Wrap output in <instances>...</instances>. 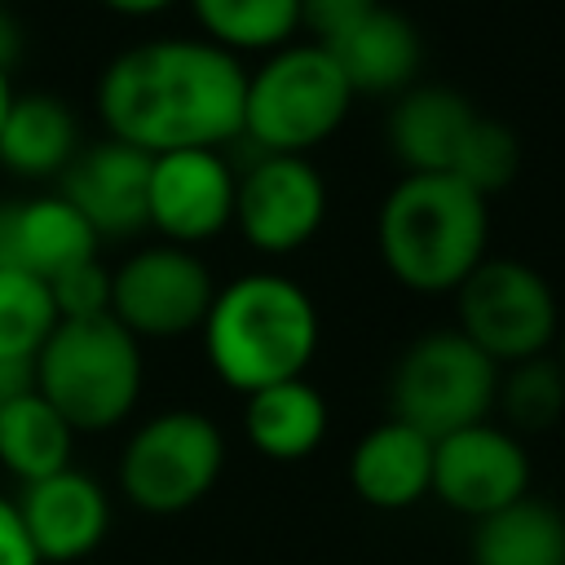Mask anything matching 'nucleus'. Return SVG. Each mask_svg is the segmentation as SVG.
<instances>
[{
  "mask_svg": "<svg viewBox=\"0 0 565 565\" xmlns=\"http://www.w3.org/2000/svg\"><path fill=\"white\" fill-rule=\"evenodd\" d=\"M243 62L190 35L141 40L124 49L97 84V115L106 137L146 154L221 150L243 137Z\"/></svg>",
  "mask_w": 565,
  "mask_h": 565,
  "instance_id": "nucleus-1",
  "label": "nucleus"
},
{
  "mask_svg": "<svg viewBox=\"0 0 565 565\" xmlns=\"http://www.w3.org/2000/svg\"><path fill=\"white\" fill-rule=\"evenodd\" d=\"M375 238L388 274L406 291H455L486 260V194L450 172H406L380 203Z\"/></svg>",
  "mask_w": 565,
  "mask_h": 565,
  "instance_id": "nucleus-2",
  "label": "nucleus"
},
{
  "mask_svg": "<svg viewBox=\"0 0 565 565\" xmlns=\"http://www.w3.org/2000/svg\"><path fill=\"white\" fill-rule=\"evenodd\" d=\"M199 331L212 371L238 393L296 380L318 353V309L309 291L274 269L216 287Z\"/></svg>",
  "mask_w": 565,
  "mask_h": 565,
  "instance_id": "nucleus-3",
  "label": "nucleus"
},
{
  "mask_svg": "<svg viewBox=\"0 0 565 565\" xmlns=\"http://www.w3.org/2000/svg\"><path fill=\"white\" fill-rule=\"evenodd\" d=\"M141 340L115 318H57L31 358V388L75 428L106 433L141 397Z\"/></svg>",
  "mask_w": 565,
  "mask_h": 565,
  "instance_id": "nucleus-4",
  "label": "nucleus"
},
{
  "mask_svg": "<svg viewBox=\"0 0 565 565\" xmlns=\"http://www.w3.org/2000/svg\"><path fill=\"white\" fill-rule=\"evenodd\" d=\"M349 106L353 88L322 44H282L247 75L243 137L260 154H309L344 124Z\"/></svg>",
  "mask_w": 565,
  "mask_h": 565,
  "instance_id": "nucleus-5",
  "label": "nucleus"
},
{
  "mask_svg": "<svg viewBox=\"0 0 565 565\" xmlns=\"http://www.w3.org/2000/svg\"><path fill=\"white\" fill-rule=\"evenodd\" d=\"M494 384H499V362L486 358L459 327L428 331L393 366V384H388L393 419L415 424L437 441L463 424L486 419L494 411Z\"/></svg>",
  "mask_w": 565,
  "mask_h": 565,
  "instance_id": "nucleus-6",
  "label": "nucleus"
},
{
  "mask_svg": "<svg viewBox=\"0 0 565 565\" xmlns=\"http://www.w3.org/2000/svg\"><path fill=\"white\" fill-rule=\"evenodd\" d=\"M225 468V437L203 411L150 415L124 446L119 490L141 512H185L194 508Z\"/></svg>",
  "mask_w": 565,
  "mask_h": 565,
  "instance_id": "nucleus-7",
  "label": "nucleus"
},
{
  "mask_svg": "<svg viewBox=\"0 0 565 565\" xmlns=\"http://www.w3.org/2000/svg\"><path fill=\"white\" fill-rule=\"evenodd\" d=\"M455 313L459 331L499 366L547 353V344L561 331L552 282L534 265L503 256H486L455 287Z\"/></svg>",
  "mask_w": 565,
  "mask_h": 565,
  "instance_id": "nucleus-8",
  "label": "nucleus"
},
{
  "mask_svg": "<svg viewBox=\"0 0 565 565\" xmlns=\"http://www.w3.org/2000/svg\"><path fill=\"white\" fill-rule=\"evenodd\" d=\"M216 282L207 265L177 243L141 247L119 269H110V313L141 340H172L199 331L212 309Z\"/></svg>",
  "mask_w": 565,
  "mask_h": 565,
  "instance_id": "nucleus-9",
  "label": "nucleus"
},
{
  "mask_svg": "<svg viewBox=\"0 0 565 565\" xmlns=\"http://www.w3.org/2000/svg\"><path fill=\"white\" fill-rule=\"evenodd\" d=\"M322 216L327 185L305 154H256L234 181V225L265 256L305 247Z\"/></svg>",
  "mask_w": 565,
  "mask_h": 565,
  "instance_id": "nucleus-10",
  "label": "nucleus"
},
{
  "mask_svg": "<svg viewBox=\"0 0 565 565\" xmlns=\"http://www.w3.org/2000/svg\"><path fill=\"white\" fill-rule=\"evenodd\" d=\"M433 494L481 521L512 499L530 494V459L516 433L503 424L477 419L433 441Z\"/></svg>",
  "mask_w": 565,
  "mask_h": 565,
  "instance_id": "nucleus-11",
  "label": "nucleus"
},
{
  "mask_svg": "<svg viewBox=\"0 0 565 565\" xmlns=\"http://www.w3.org/2000/svg\"><path fill=\"white\" fill-rule=\"evenodd\" d=\"M234 172L221 150H168L150 159L146 216L163 243L194 247L234 221Z\"/></svg>",
  "mask_w": 565,
  "mask_h": 565,
  "instance_id": "nucleus-12",
  "label": "nucleus"
},
{
  "mask_svg": "<svg viewBox=\"0 0 565 565\" xmlns=\"http://www.w3.org/2000/svg\"><path fill=\"white\" fill-rule=\"evenodd\" d=\"M150 159L146 150L128 141H97L88 150H75V159L62 172V194L75 203V212L93 225L97 238H124L150 225L146 199H150Z\"/></svg>",
  "mask_w": 565,
  "mask_h": 565,
  "instance_id": "nucleus-13",
  "label": "nucleus"
},
{
  "mask_svg": "<svg viewBox=\"0 0 565 565\" xmlns=\"http://www.w3.org/2000/svg\"><path fill=\"white\" fill-rule=\"evenodd\" d=\"M18 512H22V525L40 552V561H53V565L88 556L110 530L106 490L75 468L26 481L18 494Z\"/></svg>",
  "mask_w": 565,
  "mask_h": 565,
  "instance_id": "nucleus-14",
  "label": "nucleus"
},
{
  "mask_svg": "<svg viewBox=\"0 0 565 565\" xmlns=\"http://www.w3.org/2000/svg\"><path fill=\"white\" fill-rule=\"evenodd\" d=\"M97 243L102 238L62 190L0 203V269H22L49 282L66 265L97 256Z\"/></svg>",
  "mask_w": 565,
  "mask_h": 565,
  "instance_id": "nucleus-15",
  "label": "nucleus"
},
{
  "mask_svg": "<svg viewBox=\"0 0 565 565\" xmlns=\"http://www.w3.org/2000/svg\"><path fill=\"white\" fill-rule=\"evenodd\" d=\"M353 494L371 508L402 512L433 494V437L415 424L384 419L349 455Z\"/></svg>",
  "mask_w": 565,
  "mask_h": 565,
  "instance_id": "nucleus-16",
  "label": "nucleus"
},
{
  "mask_svg": "<svg viewBox=\"0 0 565 565\" xmlns=\"http://www.w3.org/2000/svg\"><path fill=\"white\" fill-rule=\"evenodd\" d=\"M481 110L446 84H411L388 110V150L406 172H450Z\"/></svg>",
  "mask_w": 565,
  "mask_h": 565,
  "instance_id": "nucleus-17",
  "label": "nucleus"
},
{
  "mask_svg": "<svg viewBox=\"0 0 565 565\" xmlns=\"http://www.w3.org/2000/svg\"><path fill=\"white\" fill-rule=\"evenodd\" d=\"M327 53L335 57V66L344 71L353 97L358 93H375V97H397L415 84L419 62H424V40L415 31V22L397 9H388L384 0L335 44H327Z\"/></svg>",
  "mask_w": 565,
  "mask_h": 565,
  "instance_id": "nucleus-18",
  "label": "nucleus"
},
{
  "mask_svg": "<svg viewBox=\"0 0 565 565\" xmlns=\"http://www.w3.org/2000/svg\"><path fill=\"white\" fill-rule=\"evenodd\" d=\"M79 150V124L62 97L49 93H13L9 115L0 124V163L18 177H53Z\"/></svg>",
  "mask_w": 565,
  "mask_h": 565,
  "instance_id": "nucleus-19",
  "label": "nucleus"
},
{
  "mask_svg": "<svg viewBox=\"0 0 565 565\" xmlns=\"http://www.w3.org/2000/svg\"><path fill=\"white\" fill-rule=\"evenodd\" d=\"M243 433L265 459H278V463L305 459L327 437V402L305 375L278 380L269 388L247 393Z\"/></svg>",
  "mask_w": 565,
  "mask_h": 565,
  "instance_id": "nucleus-20",
  "label": "nucleus"
},
{
  "mask_svg": "<svg viewBox=\"0 0 565 565\" xmlns=\"http://www.w3.org/2000/svg\"><path fill=\"white\" fill-rule=\"evenodd\" d=\"M472 565H565V512L547 499H512L477 521Z\"/></svg>",
  "mask_w": 565,
  "mask_h": 565,
  "instance_id": "nucleus-21",
  "label": "nucleus"
},
{
  "mask_svg": "<svg viewBox=\"0 0 565 565\" xmlns=\"http://www.w3.org/2000/svg\"><path fill=\"white\" fill-rule=\"evenodd\" d=\"M75 428L26 384L0 402V463L22 486L71 468Z\"/></svg>",
  "mask_w": 565,
  "mask_h": 565,
  "instance_id": "nucleus-22",
  "label": "nucleus"
},
{
  "mask_svg": "<svg viewBox=\"0 0 565 565\" xmlns=\"http://www.w3.org/2000/svg\"><path fill=\"white\" fill-rule=\"evenodd\" d=\"M203 40L230 53H274L300 31V0H190Z\"/></svg>",
  "mask_w": 565,
  "mask_h": 565,
  "instance_id": "nucleus-23",
  "label": "nucleus"
},
{
  "mask_svg": "<svg viewBox=\"0 0 565 565\" xmlns=\"http://www.w3.org/2000/svg\"><path fill=\"white\" fill-rule=\"evenodd\" d=\"M494 411L503 415V428L516 433V437L552 428L565 411V371H561V362L539 353V358L499 366Z\"/></svg>",
  "mask_w": 565,
  "mask_h": 565,
  "instance_id": "nucleus-24",
  "label": "nucleus"
},
{
  "mask_svg": "<svg viewBox=\"0 0 565 565\" xmlns=\"http://www.w3.org/2000/svg\"><path fill=\"white\" fill-rule=\"evenodd\" d=\"M57 327L53 291L44 278L22 269H0V366H26Z\"/></svg>",
  "mask_w": 565,
  "mask_h": 565,
  "instance_id": "nucleus-25",
  "label": "nucleus"
},
{
  "mask_svg": "<svg viewBox=\"0 0 565 565\" xmlns=\"http://www.w3.org/2000/svg\"><path fill=\"white\" fill-rule=\"evenodd\" d=\"M516 168H521L516 132L508 124L490 119V115H477L468 137H463V146H459V154H455V163H450V177H459L463 185H472L477 194L490 199L494 190H503L516 177Z\"/></svg>",
  "mask_w": 565,
  "mask_h": 565,
  "instance_id": "nucleus-26",
  "label": "nucleus"
},
{
  "mask_svg": "<svg viewBox=\"0 0 565 565\" xmlns=\"http://www.w3.org/2000/svg\"><path fill=\"white\" fill-rule=\"evenodd\" d=\"M53 291V309L57 318H93V313H110V269L88 256L66 265L62 274L49 278Z\"/></svg>",
  "mask_w": 565,
  "mask_h": 565,
  "instance_id": "nucleus-27",
  "label": "nucleus"
},
{
  "mask_svg": "<svg viewBox=\"0 0 565 565\" xmlns=\"http://www.w3.org/2000/svg\"><path fill=\"white\" fill-rule=\"evenodd\" d=\"M380 0H300V26L309 31L313 44H335L340 35H349Z\"/></svg>",
  "mask_w": 565,
  "mask_h": 565,
  "instance_id": "nucleus-28",
  "label": "nucleus"
},
{
  "mask_svg": "<svg viewBox=\"0 0 565 565\" xmlns=\"http://www.w3.org/2000/svg\"><path fill=\"white\" fill-rule=\"evenodd\" d=\"M0 565H44L26 525H22V512L13 499L0 494Z\"/></svg>",
  "mask_w": 565,
  "mask_h": 565,
  "instance_id": "nucleus-29",
  "label": "nucleus"
},
{
  "mask_svg": "<svg viewBox=\"0 0 565 565\" xmlns=\"http://www.w3.org/2000/svg\"><path fill=\"white\" fill-rule=\"evenodd\" d=\"M18 53H22V31H18V22L9 18V4L0 0V66L9 71V66L18 62Z\"/></svg>",
  "mask_w": 565,
  "mask_h": 565,
  "instance_id": "nucleus-30",
  "label": "nucleus"
},
{
  "mask_svg": "<svg viewBox=\"0 0 565 565\" xmlns=\"http://www.w3.org/2000/svg\"><path fill=\"white\" fill-rule=\"evenodd\" d=\"M102 4L115 9V13H128V18H150V13H159V9H168L177 0H102Z\"/></svg>",
  "mask_w": 565,
  "mask_h": 565,
  "instance_id": "nucleus-31",
  "label": "nucleus"
},
{
  "mask_svg": "<svg viewBox=\"0 0 565 565\" xmlns=\"http://www.w3.org/2000/svg\"><path fill=\"white\" fill-rule=\"evenodd\" d=\"M26 384H31V371H26V366H0V402H4L9 393L26 388Z\"/></svg>",
  "mask_w": 565,
  "mask_h": 565,
  "instance_id": "nucleus-32",
  "label": "nucleus"
},
{
  "mask_svg": "<svg viewBox=\"0 0 565 565\" xmlns=\"http://www.w3.org/2000/svg\"><path fill=\"white\" fill-rule=\"evenodd\" d=\"M9 102H13V84H9V71L0 66V124H4V115H9Z\"/></svg>",
  "mask_w": 565,
  "mask_h": 565,
  "instance_id": "nucleus-33",
  "label": "nucleus"
},
{
  "mask_svg": "<svg viewBox=\"0 0 565 565\" xmlns=\"http://www.w3.org/2000/svg\"><path fill=\"white\" fill-rule=\"evenodd\" d=\"M556 340H561V353H556V362H561V371H565V327L556 331Z\"/></svg>",
  "mask_w": 565,
  "mask_h": 565,
  "instance_id": "nucleus-34",
  "label": "nucleus"
}]
</instances>
